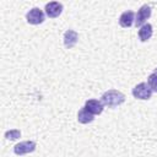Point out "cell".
<instances>
[{
  "label": "cell",
  "mask_w": 157,
  "mask_h": 157,
  "mask_svg": "<svg viewBox=\"0 0 157 157\" xmlns=\"http://www.w3.org/2000/svg\"><path fill=\"white\" fill-rule=\"evenodd\" d=\"M101 102L104 105H107L108 108H115V107H118V105H120L125 102V96L120 91L108 90L102 94Z\"/></svg>",
  "instance_id": "1"
},
{
  "label": "cell",
  "mask_w": 157,
  "mask_h": 157,
  "mask_svg": "<svg viewBox=\"0 0 157 157\" xmlns=\"http://www.w3.org/2000/svg\"><path fill=\"white\" fill-rule=\"evenodd\" d=\"M132 96L136 98V99H141V101H146V99H150L151 96H152V91L151 88L148 87V85L146 82H141L139 85H136L132 91H131Z\"/></svg>",
  "instance_id": "2"
},
{
  "label": "cell",
  "mask_w": 157,
  "mask_h": 157,
  "mask_svg": "<svg viewBox=\"0 0 157 157\" xmlns=\"http://www.w3.org/2000/svg\"><path fill=\"white\" fill-rule=\"evenodd\" d=\"M150 16H151V7H150L147 4H145V5H142V6L137 10V12L135 13V21H134V25H135L136 27H141V26H144L145 22L150 18Z\"/></svg>",
  "instance_id": "3"
},
{
  "label": "cell",
  "mask_w": 157,
  "mask_h": 157,
  "mask_svg": "<svg viewBox=\"0 0 157 157\" xmlns=\"http://www.w3.org/2000/svg\"><path fill=\"white\" fill-rule=\"evenodd\" d=\"M37 147V144L34 141H22L13 147V152L17 156H23L27 153H32Z\"/></svg>",
  "instance_id": "4"
},
{
  "label": "cell",
  "mask_w": 157,
  "mask_h": 157,
  "mask_svg": "<svg viewBox=\"0 0 157 157\" xmlns=\"http://www.w3.org/2000/svg\"><path fill=\"white\" fill-rule=\"evenodd\" d=\"M26 20L29 25H40L44 21V12L39 7H32L26 13Z\"/></svg>",
  "instance_id": "5"
},
{
  "label": "cell",
  "mask_w": 157,
  "mask_h": 157,
  "mask_svg": "<svg viewBox=\"0 0 157 157\" xmlns=\"http://www.w3.org/2000/svg\"><path fill=\"white\" fill-rule=\"evenodd\" d=\"M44 11L49 18H55L63 12V4L58 2V1H50V2L45 4Z\"/></svg>",
  "instance_id": "6"
},
{
  "label": "cell",
  "mask_w": 157,
  "mask_h": 157,
  "mask_svg": "<svg viewBox=\"0 0 157 157\" xmlns=\"http://www.w3.org/2000/svg\"><path fill=\"white\" fill-rule=\"evenodd\" d=\"M83 107H85V109L88 110L91 114L98 115V114H101V113L103 112L104 104H103L101 101H98V99H88V101L85 102V105H83Z\"/></svg>",
  "instance_id": "7"
},
{
  "label": "cell",
  "mask_w": 157,
  "mask_h": 157,
  "mask_svg": "<svg viewBox=\"0 0 157 157\" xmlns=\"http://www.w3.org/2000/svg\"><path fill=\"white\" fill-rule=\"evenodd\" d=\"M78 40V34L77 32H75L74 29H67L65 31L64 33V45L67 48V49H71L72 47L76 45Z\"/></svg>",
  "instance_id": "8"
},
{
  "label": "cell",
  "mask_w": 157,
  "mask_h": 157,
  "mask_svg": "<svg viewBox=\"0 0 157 157\" xmlns=\"http://www.w3.org/2000/svg\"><path fill=\"white\" fill-rule=\"evenodd\" d=\"M134 21H135V13L132 11H124L120 17H119V25L124 28H128L130 26L134 25Z\"/></svg>",
  "instance_id": "9"
},
{
  "label": "cell",
  "mask_w": 157,
  "mask_h": 157,
  "mask_svg": "<svg viewBox=\"0 0 157 157\" xmlns=\"http://www.w3.org/2000/svg\"><path fill=\"white\" fill-rule=\"evenodd\" d=\"M152 33H153L152 25H150V23H145L144 26H141V27L139 28L137 36H139V38H140L141 42H147V40L152 37Z\"/></svg>",
  "instance_id": "10"
},
{
  "label": "cell",
  "mask_w": 157,
  "mask_h": 157,
  "mask_svg": "<svg viewBox=\"0 0 157 157\" xmlns=\"http://www.w3.org/2000/svg\"><path fill=\"white\" fill-rule=\"evenodd\" d=\"M94 120V115L91 114L88 110L85 109V107H82L78 113H77V121L81 123V124H88V123H92Z\"/></svg>",
  "instance_id": "11"
},
{
  "label": "cell",
  "mask_w": 157,
  "mask_h": 157,
  "mask_svg": "<svg viewBox=\"0 0 157 157\" xmlns=\"http://www.w3.org/2000/svg\"><path fill=\"white\" fill-rule=\"evenodd\" d=\"M147 85H148V87L151 88V91L152 92H157V75L156 74H151V75H148V77H147Z\"/></svg>",
  "instance_id": "12"
},
{
  "label": "cell",
  "mask_w": 157,
  "mask_h": 157,
  "mask_svg": "<svg viewBox=\"0 0 157 157\" xmlns=\"http://www.w3.org/2000/svg\"><path fill=\"white\" fill-rule=\"evenodd\" d=\"M20 136H21V131L17 129H12V130H9L5 132V137L7 140H17Z\"/></svg>",
  "instance_id": "13"
},
{
  "label": "cell",
  "mask_w": 157,
  "mask_h": 157,
  "mask_svg": "<svg viewBox=\"0 0 157 157\" xmlns=\"http://www.w3.org/2000/svg\"><path fill=\"white\" fill-rule=\"evenodd\" d=\"M153 74H156V75H157V67H156V69L153 70Z\"/></svg>",
  "instance_id": "14"
}]
</instances>
